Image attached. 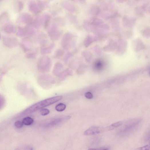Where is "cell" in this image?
I'll return each instance as SVG.
<instances>
[{
    "label": "cell",
    "instance_id": "obj_1",
    "mask_svg": "<svg viewBox=\"0 0 150 150\" xmlns=\"http://www.w3.org/2000/svg\"><path fill=\"white\" fill-rule=\"evenodd\" d=\"M64 20L60 18H55L53 22L48 27V33L51 40L53 41L58 40L62 34L61 27L65 25Z\"/></svg>",
    "mask_w": 150,
    "mask_h": 150
},
{
    "label": "cell",
    "instance_id": "obj_2",
    "mask_svg": "<svg viewBox=\"0 0 150 150\" xmlns=\"http://www.w3.org/2000/svg\"><path fill=\"white\" fill-rule=\"evenodd\" d=\"M62 98V96H59L46 99L32 105L25 110L23 112L26 114L32 113L59 101Z\"/></svg>",
    "mask_w": 150,
    "mask_h": 150
},
{
    "label": "cell",
    "instance_id": "obj_3",
    "mask_svg": "<svg viewBox=\"0 0 150 150\" xmlns=\"http://www.w3.org/2000/svg\"><path fill=\"white\" fill-rule=\"evenodd\" d=\"M77 40L76 35L67 32L64 35L61 40V46L64 49L68 50L76 46Z\"/></svg>",
    "mask_w": 150,
    "mask_h": 150
},
{
    "label": "cell",
    "instance_id": "obj_4",
    "mask_svg": "<svg viewBox=\"0 0 150 150\" xmlns=\"http://www.w3.org/2000/svg\"><path fill=\"white\" fill-rule=\"evenodd\" d=\"M52 61L50 58L47 56L41 57L38 62V67L41 70H48L52 66Z\"/></svg>",
    "mask_w": 150,
    "mask_h": 150
},
{
    "label": "cell",
    "instance_id": "obj_5",
    "mask_svg": "<svg viewBox=\"0 0 150 150\" xmlns=\"http://www.w3.org/2000/svg\"><path fill=\"white\" fill-rule=\"evenodd\" d=\"M106 131L105 128L94 126L89 128L84 133L85 135H96Z\"/></svg>",
    "mask_w": 150,
    "mask_h": 150
},
{
    "label": "cell",
    "instance_id": "obj_6",
    "mask_svg": "<svg viewBox=\"0 0 150 150\" xmlns=\"http://www.w3.org/2000/svg\"><path fill=\"white\" fill-rule=\"evenodd\" d=\"M127 47V43L125 40H119L117 43V52L119 54L124 53L126 50Z\"/></svg>",
    "mask_w": 150,
    "mask_h": 150
},
{
    "label": "cell",
    "instance_id": "obj_7",
    "mask_svg": "<svg viewBox=\"0 0 150 150\" xmlns=\"http://www.w3.org/2000/svg\"><path fill=\"white\" fill-rule=\"evenodd\" d=\"M139 121H137L135 120H134L131 121L129 122L126 124L125 126L124 127L121 131V132L124 133H129L130 132L132 131L133 129L136 126L137 124L138 123Z\"/></svg>",
    "mask_w": 150,
    "mask_h": 150
},
{
    "label": "cell",
    "instance_id": "obj_8",
    "mask_svg": "<svg viewBox=\"0 0 150 150\" xmlns=\"http://www.w3.org/2000/svg\"><path fill=\"white\" fill-rule=\"evenodd\" d=\"M29 8L30 11L35 14H40L42 11L37 3L34 1H31L29 2Z\"/></svg>",
    "mask_w": 150,
    "mask_h": 150
},
{
    "label": "cell",
    "instance_id": "obj_9",
    "mask_svg": "<svg viewBox=\"0 0 150 150\" xmlns=\"http://www.w3.org/2000/svg\"><path fill=\"white\" fill-rule=\"evenodd\" d=\"M133 46L134 50L136 52L142 50L145 47L143 42L140 39H137L135 40L133 42Z\"/></svg>",
    "mask_w": 150,
    "mask_h": 150
},
{
    "label": "cell",
    "instance_id": "obj_10",
    "mask_svg": "<svg viewBox=\"0 0 150 150\" xmlns=\"http://www.w3.org/2000/svg\"><path fill=\"white\" fill-rule=\"evenodd\" d=\"M61 5L65 9L72 13H74L76 11V7L73 3L69 1H64L62 2Z\"/></svg>",
    "mask_w": 150,
    "mask_h": 150
},
{
    "label": "cell",
    "instance_id": "obj_11",
    "mask_svg": "<svg viewBox=\"0 0 150 150\" xmlns=\"http://www.w3.org/2000/svg\"><path fill=\"white\" fill-rule=\"evenodd\" d=\"M55 47V44L52 43L48 46L41 47L40 50L41 54L44 55L51 53Z\"/></svg>",
    "mask_w": 150,
    "mask_h": 150
},
{
    "label": "cell",
    "instance_id": "obj_12",
    "mask_svg": "<svg viewBox=\"0 0 150 150\" xmlns=\"http://www.w3.org/2000/svg\"><path fill=\"white\" fill-rule=\"evenodd\" d=\"M98 40L97 37L95 35H88L86 36L84 42V45L85 47H88L93 42Z\"/></svg>",
    "mask_w": 150,
    "mask_h": 150
},
{
    "label": "cell",
    "instance_id": "obj_13",
    "mask_svg": "<svg viewBox=\"0 0 150 150\" xmlns=\"http://www.w3.org/2000/svg\"><path fill=\"white\" fill-rule=\"evenodd\" d=\"M136 21V19L133 18L129 17H125L123 18L124 26L127 27H132L134 25Z\"/></svg>",
    "mask_w": 150,
    "mask_h": 150
},
{
    "label": "cell",
    "instance_id": "obj_14",
    "mask_svg": "<svg viewBox=\"0 0 150 150\" xmlns=\"http://www.w3.org/2000/svg\"><path fill=\"white\" fill-rule=\"evenodd\" d=\"M38 41L42 46V47L46 46L48 43L46 35L43 33L40 34L38 37Z\"/></svg>",
    "mask_w": 150,
    "mask_h": 150
},
{
    "label": "cell",
    "instance_id": "obj_15",
    "mask_svg": "<svg viewBox=\"0 0 150 150\" xmlns=\"http://www.w3.org/2000/svg\"><path fill=\"white\" fill-rule=\"evenodd\" d=\"M43 22V26L45 28H48L51 19V17L47 13H44L41 16Z\"/></svg>",
    "mask_w": 150,
    "mask_h": 150
},
{
    "label": "cell",
    "instance_id": "obj_16",
    "mask_svg": "<svg viewBox=\"0 0 150 150\" xmlns=\"http://www.w3.org/2000/svg\"><path fill=\"white\" fill-rule=\"evenodd\" d=\"M34 27L36 28H39L43 26V22L41 16L36 17L32 21Z\"/></svg>",
    "mask_w": 150,
    "mask_h": 150
},
{
    "label": "cell",
    "instance_id": "obj_17",
    "mask_svg": "<svg viewBox=\"0 0 150 150\" xmlns=\"http://www.w3.org/2000/svg\"><path fill=\"white\" fill-rule=\"evenodd\" d=\"M117 43L115 41L111 40L108 44L104 48V50L106 51H111L114 50L116 47Z\"/></svg>",
    "mask_w": 150,
    "mask_h": 150
},
{
    "label": "cell",
    "instance_id": "obj_18",
    "mask_svg": "<svg viewBox=\"0 0 150 150\" xmlns=\"http://www.w3.org/2000/svg\"><path fill=\"white\" fill-rule=\"evenodd\" d=\"M82 55L87 62H90L92 59V54L90 51L88 50H84L83 51L82 53Z\"/></svg>",
    "mask_w": 150,
    "mask_h": 150
},
{
    "label": "cell",
    "instance_id": "obj_19",
    "mask_svg": "<svg viewBox=\"0 0 150 150\" xmlns=\"http://www.w3.org/2000/svg\"><path fill=\"white\" fill-rule=\"evenodd\" d=\"M122 123L121 121L116 122L112 124L109 126L105 128L106 131H110L113 130L120 127L122 125Z\"/></svg>",
    "mask_w": 150,
    "mask_h": 150
},
{
    "label": "cell",
    "instance_id": "obj_20",
    "mask_svg": "<svg viewBox=\"0 0 150 150\" xmlns=\"http://www.w3.org/2000/svg\"><path fill=\"white\" fill-rule=\"evenodd\" d=\"M37 3L42 10L46 9L49 6V3L46 1H38Z\"/></svg>",
    "mask_w": 150,
    "mask_h": 150
},
{
    "label": "cell",
    "instance_id": "obj_21",
    "mask_svg": "<svg viewBox=\"0 0 150 150\" xmlns=\"http://www.w3.org/2000/svg\"><path fill=\"white\" fill-rule=\"evenodd\" d=\"M100 11L99 7L97 5L92 6L90 9V13L92 15L95 16L98 15Z\"/></svg>",
    "mask_w": 150,
    "mask_h": 150
},
{
    "label": "cell",
    "instance_id": "obj_22",
    "mask_svg": "<svg viewBox=\"0 0 150 150\" xmlns=\"http://www.w3.org/2000/svg\"><path fill=\"white\" fill-rule=\"evenodd\" d=\"M64 54L63 50L58 49L56 50L54 54V57L57 58H60L63 56Z\"/></svg>",
    "mask_w": 150,
    "mask_h": 150
},
{
    "label": "cell",
    "instance_id": "obj_23",
    "mask_svg": "<svg viewBox=\"0 0 150 150\" xmlns=\"http://www.w3.org/2000/svg\"><path fill=\"white\" fill-rule=\"evenodd\" d=\"M33 122V119L30 117H27L23 119L22 123L23 124L27 126L30 125Z\"/></svg>",
    "mask_w": 150,
    "mask_h": 150
},
{
    "label": "cell",
    "instance_id": "obj_24",
    "mask_svg": "<svg viewBox=\"0 0 150 150\" xmlns=\"http://www.w3.org/2000/svg\"><path fill=\"white\" fill-rule=\"evenodd\" d=\"M66 108V106L65 104L62 103H60L56 106L55 109L58 111L62 112L65 110Z\"/></svg>",
    "mask_w": 150,
    "mask_h": 150
},
{
    "label": "cell",
    "instance_id": "obj_25",
    "mask_svg": "<svg viewBox=\"0 0 150 150\" xmlns=\"http://www.w3.org/2000/svg\"><path fill=\"white\" fill-rule=\"evenodd\" d=\"M68 19L72 23L77 24L78 23V20L77 18L73 15H69L68 16Z\"/></svg>",
    "mask_w": 150,
    "mask_h": 150
},
{
    "label": "cell",
    "instance_id": "obj_26",
    "mask_svg": "<svg viewBox=\"0 0 150 150\" xmlns=\"http://www.w3.org/2000/svg\"><path fill=\"white\" fill-rule=\"evenodd\" d=\"M94 66L96 69L100 70L103 68V64L101 61H98L95 64Z\"/></svg>",
    "mask_w": 150,
    "mask_h": 150
},
{
    "label": "cell",
    "instance_id": "obj_27",
    "mask_svg": "<svg viewBox=\"0 0 150 150\" xmlns=\"http://www.w3.org/2000/svg\"><path fill=\"white\" fill-rule=\"evenodd\" d=\"M143 35L145 37L148 38L150 36V28L147 27L143 30L142 32Z\"/></svg>",
    "mask_w": 150,
    "mask_h": 150
},
{
    "label": "cell",
    "instance_id": "obj_28",
    "mask_svg": "<svg viewBox=\"0 0 150 150\" xmlns=\"http://www.w3.org/2000/svg\"><path fill=\"white\" fill-rule=\"evenodd\" d=\"M40 112L41 115L43 116L47 115L50 113L49 110L46 108H43L41 109Z\"/></svg>",
    "mask_w": 150,
    "mask_h": 150
},
{
    "label": "cell",
    "instance_id": "obj_29",
    "mask_svg": "<svg viewBox=\"0 0 150 150\" xmlns=\"http://www.w3.org/2000/svg\"><path fill=\"white\" fill-rule=\"evenodd\" d=\"M73 54L71 52L67 53L64 58V60L66 62H67L69 59L73 56Z\"/></svg>",
    "mask_w": 150,
    "mask_h": 150
},
{
    "label": "cell",
    "instance_id": "obj_30",
    "mask_svg": "<svg viewBox=\"0 0 150 150\" xmlns=\"http://www.w3.org/2000/svg\"><path fill=\"white\" fill-rule=\"evenodd\" d=\"M23 125V124L22 122L20 121H17L15 123V126L18 129L21 128Z\"/></svg>",
    "mask_w": 150,
    "mask_h": 150
},
{
    "label": "cell",
    "instance_id": "obj_31",
    "mask_svg": "<svg viewBox=\"0 0 150 150\" xmlns=\"http://www.w3.org/2000/svg\"><path fill=\"white\" fill-rule=\"evenodd\" d=\"M86 66L84 65L81 64L80 65L78 69V72H83L86 69Z\"/></svg>",
    "mask_w": 150,
    "mask_h": 150
},
{
    "label": "cell",
    "instance_id": "obj_32",
    "mask_svg": "<svg viewBox=\"0 0 150 150\" xmlns=\"http://www.w3.org/2000/svg\"><path fill=\"white\" fill-rule=\"evenodd\" d=\"M134 150H150V146L147 145L143 147L137 148Z\"/></svg>",
    "mask_w": 150,
    "mask_h": 150
},
{
    "label": "cell",
    "instance_id": "obj_33",
    "mask_svg": "<svg viewBox=\"0 0 150 150\" xmlns=\"http://www.w3.org/2000/svg\"><path fill=\"white\" fill-rule=\"evenodd\" d=\"M149 5L148 4H146L143 5L142 7V9L143 10L146 12H149Z\"/></svg>",
    "mask_w": 150,
    "mask_h": 150
},
{
    "label": "cell",
    "instance_id": "obj_34",
    "mask_svg": "<svg viewBox=\"0 0 150 150\" xmlns=\"http://www.w3.org/2000/svg\"><path fill=\"white\" fill-rule=\"evenodd\" d=\"M84 96L86 98L88 99H91L93 97L92 94L91 92H89L85 93Z\"/></svg>",
    "mask_w": 150,
    "mask_h": 150
},
{
    "label": "cell",
    "instance_id": "obj_35",
    "mask_svg": "<svg viewBox=\"0 0 150 150\" xmlns=\"http://www.w3.org/2000/svg\"><path fill=\"white\" fill-rule=\"evenodd\" d=\"M88 150H108L107 149H98L93 148H90L88 149Z\"/></svg>",
    "mask_w": 150,
    "mask_h": 150
},
{
    "label": "cell",
    "instance_id": "obj_36",
    "mask_svg": "<svg viewBox=\"0 0 150 150\" xmlns=\"http://www.w3.org/2000/svg\"><path fill=\"white\" fill-rule=\"evenodd\" d=\"M26 150H33V149L32 147H28L26 149Z\"/></svg>",
    "mask_w": 150,
    "mask_h": 150
}]
</instances>
